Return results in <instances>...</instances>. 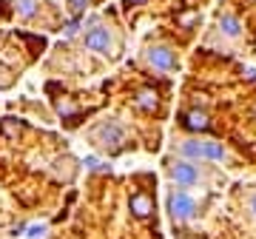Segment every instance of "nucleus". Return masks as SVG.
<instances>
[{"instance_id": "12", "label": "nucleus", "mask_w": 256, "mask_h": 239, "mask_svg": "<svg viewBox=\"0 0 256 239\" xmlns=\"http://www.w3.org/2000/svg\"><path fill=\"white\" fill-rule=\"evenodd\" d=\"M68 6H72L74 14H82V12L88 9V0H68Z\"/></svg>"}, {"instance_id": "1", "label": "nucleus", "mask_w": 256, "mask_h": 239, "mask_svg": "<svg viewBox=\"0 0 256 239\" xmlns=\"http://www.w3.org/2000/svg\"><path fill=\"white\" fill-rule=\"evenodd\" d=\"M180 151L196 160H225V148L220 142H210V140H188L180 146Z\"/></svg>"}, {"instance_id": "11", "label": "nucleus", "mask_w": 256, "mask_h": 239, "mask_svg": "<svg viewBox=\"0 0 256 239\" xmlns=\"http://www.w3.org/2000/svg\"><path fill=\"white\" fill-rule=\"evenodd\" d=\"M137 106H140V108H148V111H151V108L156 106V94H154V92H140V94H137Z\"/></svg>"}, {"instance_id": "3", "label": "nucleus", "mask_w": 256, "mask_h": 239, "mask_svg": "<svg viewBox=\"0 0 256 239\" xmlns=\"http://www.w3.org/2000/svg\"><path fill=\"white\" fill-rule=\"evenodd\" d=\"M97 142L102 148H108V151H120V142H122V128H120L117 120H106L100 128H97Z\"/></svg>"}, {"instance_id": "16", "label": "nucleus", "mask_w": 256, "mask_h": 239, "mask_svg": "<svg viewBox=\"0 0 256 239\" xmlns=\"http://www.w3.org/2000/svg\"><path fill=\"white\" fill-rule=\"evenodd\" d=\"M128 3H142V0H128Z\"/></svg>"}, {"instance_id": "13", "label": "nucleus", "mask_w": 256, "mask_h": 239, "mask_svg": "<svg viewBox=\"0 0 256 239\" xmlns=\"http://www.w3.org/2000/svg\"><path fill=\"white\" fill-rule=\"evenodd\" d=\"M194 20H196V14H185V18L180 20V23H182V26H188V23H194Z\"/></svg>"}, {"instance_id": "7", "label": "nucleus", "mask_w": 256, "mask_h": 239, "mask_svg": "<svg viewBox=\"0 0 256 239\" xmlns=\"http://www.w3.org/2000/svg\"><path fill=\"white\" fill-rule=\"evenodd\" d=\"M182 126L191 128V131H208L210 122H208V117H205L202 111H188V114L182 117Z\"/></svg>"}, {"instance_id": "10", "label": "nucleus", "mask_w": 256, "mask_h": 239, "mask_svg": "<svg viewBox=\"0 0 256 239\" xmlns=\"http://www.w3.org/2000/svg\"><path fill=\"white\" fill-rule=\"evenodd\" d=\"M220 28H222V32H225L228 37H239V20L234 18V14H222Z\"/></svg>"}, {"instance_id": "8", "label": "nucleus", "mask_w": 256, "mask_h": 239, "mask_svg": "<svg viewBox=\"0 0 256 239\" xmlns=\"http://www.w3.org/2000/svg\"><path fill=\"white\" fill-rule=\"evenodd\" d=\"M131 211H134V216H148V214L154 211L151 196H146V194H134V196H131Z\"/></svg>"}, {"instance_id": "5", "label": "nucleus", "mask_w": 256, "mask_h": 239, "mask_svg": "<svg viewBox=\"0 0 256 239\" xmlns=\"http://www.w3.org/2000/svg\"><path fill=\"white\" fill-rule=\"evenodd\" d=\"M168 176H171L176 185H196L200 182V171H196V166H191V162H171V166H168Z\"/></svg>"}, {"instance_id": "6", "label": "nucleus", "mask_w": 256, "mask_h": 239, "mask_svg": "<svg viewBox=\"0 0 256 239\" xmlns=\"http://www.w3.org/2000/svg\"><path fill=\"white\" fill-rule=\"evenodd\" d=\"M86 46L94 48V52H100V54H108L111 52V32L106 26L92 28V32L86 34Z\"/></svg>"}, {"instance_id": "14", "label": "nucleus", "mask_w": 256, "mask_h": 239, "mask_svg": "<svg viewBox=\"0 0 256 239\" xmlns=\"http://www.w3.org/2000/svg\"><path fill=\"white\" fill-rule=\"evenodd\" d=\"M66 34H77V23H68L66 26Z\"/></svg>"}, {"instance_id": "15", "label": "nucleus", "mask_w": 256, "mask_h": 239, "mask_svg": "<svg viewBox=\"0 0 256 239\" xmlns=\"http://www.w3.org/2000/svg\"><path fill=\"white\" fill-rule=\"evenodd\" d=\"M250 211H254V216H256V196L250 200Z\"/></svg>"}, {"instance_id": "4", "label": "nucleus", "mask_w": 256, "mask_h": 239, "mask_svg": "<svg viewBox=\"0 0 256 239\" xmlns=\"http://www.w3.org/2000/svg\"><path fill=\"white\" fill-rule=\"evenodd\" d=\"M148 63L154 66L156 72H171V68H176V54L171 52L168 46H154L148 48Z\"/></svg>"}, {"instance_id": "9", "label": "nucleus", "mask_w": 256, "mask_h": 239, "mask_svg": "<svg viewBox=\"0 0 256 239\" xmlns=\"http://www.w3.org/2000/svg\"><path fill=\"white\" fill-rule=\"evenodd\" d=\"M37 6H40V0H14V9H18V14H23V18H34Z\"/></svg>"}, {"instance_id": "2", "label": "nucleus", "mask_w": 256, "mask_h": 239, "mask_svg": "<svg viewBox=\"0 0 256 239\" xmlns=\"http://www.w3.org/2000/svg\"><path fill=\"white\" fill-rule=\"evenodd\" d=\"M168 214H171L176 222H188V220H194V214H196V202H194L185 191H168Z\"/></svg>"}]
</instances>
